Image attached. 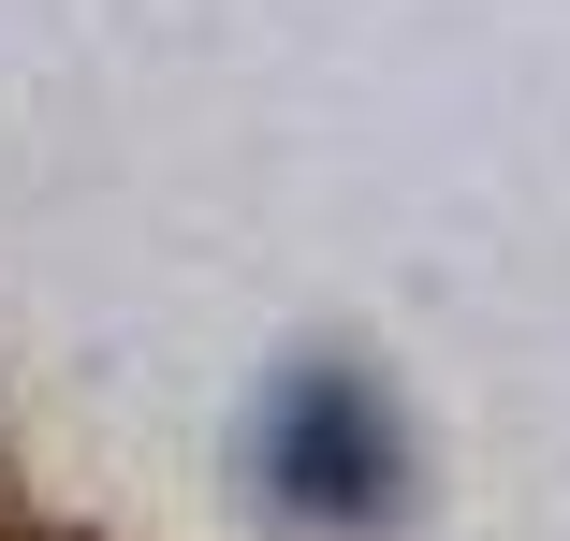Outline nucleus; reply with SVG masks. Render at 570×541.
I'll return each mask as SVG.
<instances>
[{"instance_id": "obj_1", "label": "nucleus", "mask_w": 570, "mask_h": 541, "mask_svg": "<svg viewBox=\"0 0 570 541\" xmlns=\"http://www.w3.org/2000/svg\"><path fill=\"white\" fill-rule=\"evenodd\" d=\"M410 483V440H395V410L352 381V366H293L278 410H264V498L293 527H381Z\"/></svg>"}]
</instances>
